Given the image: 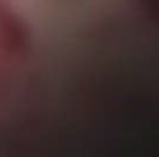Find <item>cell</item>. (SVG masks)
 <instances>
[{
	"mask_svg": "<svg viewBox=\"0 0 159 157\" xmlns=\"http://www.w3.org/2000/svg\"><path fill=\"white\" fill-rule=\"evenodd\" d=\"M139 2H142V9H144L152 20L159 22V0H139Z\"/></svg>",
	"mask_w": 159,
	"mask_h": 157,
	"instance_id": "cell-1",
	"label": "cell"
}]
</instances>
